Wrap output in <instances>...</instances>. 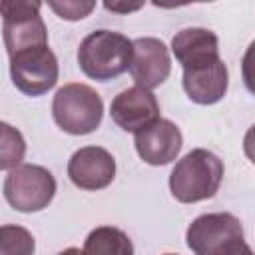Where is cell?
Segmentation results:
<instances>
[{
	"label": "cell",
	"instance_id": "6da1fadb",
	"mask_svg": "<svg viewBox=\"0 0 255 255\" xmlns=\"http://www.w3.org/2000/svg\"><path fill=\"white\" fill-rule=\"evenodd\" d=\"M223 161L209 149L195 147L175 161L169 173V191L179 203L211 199L223 181Z\"/></svg>",
	"mask_w": 255,
	"mask_h": 255
},
{
	"label": "cell",
	"instance_id": "7c38bea8",
	"mask_svg": "<svg viewBox=\"0 0 255 255\" xmlns=\"http://www.w3.org/2000/svg\"><path fill=\"white\" fill-rule=\"evenodd\" d=\"M133 145H135L137 155L145 163L167 165L173 159H177L181 145H183V135L171 120L159 118L155 124L135 133Z\"/></svg>",
	"mask_w": 255,
	"mask_h": 255
},
{
	"label": "cell",
	"instance_id": "7402d4cb",
	"mask_svg": "<svg viewBox=\"0 0 255 255\" xmlns=\"http://www.w3.org/2000/svg\"><path fill=\"white\" fill-rule=\"evenodd\" d=\"M165 255H175V253H165Z\"/></svg>",
	"mask_w": 255,
	"mask_h": 255
},
{
	"label": "cell",
	"instance_id": "8992f818",
	"mask_svg": "<svg viewBox=\"0 0 255 255\" xmlns=\"http://www.w3.org/2000/svg\"><path fill=\"white\" fill-rule=\"evenodd\" d=\"M56 195V179L52 171L36 163H24L8 171L4 177L6 201L22 213L46 209Z\"/></svg>",
	"mask_w": 255,
	"mask_h": 255
},
{
	"label": "cell",
	"instance_id": "2e32d148",
	"mask_svg": "<svg viewBox=\"0 0 255 255\" xmlns=\"http://www.w3.org/2000/svg\"><path fill=\"white\" fill-rule=\"evenodd\" d=\"M2 143H0V167L4 171H12L20 165L26 153V141L18 129L10 124H2Z\"/></svg>",
	"mask_w": 255,
	"mask_h": 255
},
{
	"label": "cell",
	"instance_id": "e0dca14e",
	"mask_svg": "<svg viewBox=\"0 0 255 255\" xmlns=\"http://www.w3.org/2000/svg\"><path fill=\"white\" fill-rule=\"evenodd\" d=\"M48 6H50L62 20L76 22V20L86 18V16L96 8V2H74V0H64V2H48Z\"/></svg>",
	"mask_w": 255,
	"mask_h": 255
},
{
	"label": "cell",
	"instance_id": "ffe728a7",
	"mask_svg": "<svg viewBox=\"0 0 255 255\" xmlns=\"http://www.w3.org/2000/svg\"><path fill=\"white\" fill-rule=\"evenodd\" d=\"M104 6L108 10H112V12H133V10H139L143 4H114V2H106Z\"/></svg>",
	"mask_w": 255,
	"mask_h": 255
},
{
	"label": "cell",
	"instance_id": "5bb4252c",
	"mask_svg": "<svg viewBox=\"0 0 255 255\" xmlns=\"http://www.w3.org/2000/svg\"><path fill=\"white\" fill-rule=\"evenodd\" d=\"M84 255H133V243L126 231L112 225L92 229L82 247Z\"/></svg>",
	"mask_w": 255,
	"mask_h": 255
},
{
	"label": "cell",
	"instance_id": "277c9868",
	"mask_svg": "<svg viewBox=\"0 0 255 255\" xmlns=\"http://www.w3.org/2000/svg\"><path fill=\"white\" fill-rule=\"evenodd\" d=\"M52 118L56 126L70 135L92 133L100 128L104 118L102 96L88 84H64L54 94Z\"/></svg>",
	"mask_w": 255,
	"mask_h": 255
},
{
	"label": "cell",
	"instance_id": "3957f363",
	"mask_svg": "<svg viewBox=\"0 0 255 255\" xmlns=\"http://www.w3.org/2000/svg\"><path fill=\"white\" fill-rule=\"evenodd\" d=\"M185 243L193 255H255L243 239V225L233 213H203L195 217Z\"/></svg>",
	"mask_w": 255,
	"mask_h": 255
},
{
	"label": "cell",
	"instance_id": "d6986e66",
	"mask_svg": "<svg viewBox=\"0 0 255 255\" xmlns=\"http://www.w3.org/2000/svg\"><path fill=\"white\" fill-rule=\"evenodd\" d=\"M243 151H245L247 159L251 163H255V124L247 129V133L243 137Z\"/></svg>",
	"mask_w": 255,
	"mask_h": 255
},
{
	"label": "cell",
	"instance_id": "ac0fdd59",
	"mask_svg": "<svg viewBox=\"0 0 255 255\" xmlns=\"http://www.w3.org/2000/svg\"><path fill=\"white\" fill-rule=\"evenodd\" d=\"M241 78L245 88L255 96V40L247 46L241 60Z\"/></svg>",
	"mask_w": 255,
	"mask_h": 255
},
{
	"label": "cell",
	"instance_id": "30bf717a",
	"mask_svg": "<svg viewBox=\"0 0 255 255\" xmlns=\"http://www.w3.org/2000/svg\"><path fill=\"white\" fill-rule=\"evenodd\" d=\"M183 90L187 98L199 106H211L223 100L229 86V72L221 56L183 68Z\"/></svg>",
	"mask_w": 255,
	"mask_h": 255
},
{
	"label": "cell",
	"instance_id": "4fadbf2b",
	"mask_svg": "<svg viewBox=\"0 0 255 255\" xmlns=\"http://www.w3.org/2000/svg\"><path fill=\"white\" fill-rule=\"evenodd\" d=\"M171 52L175 60L187 68L207 58L219 56V38L215 32L199 26L183 28L171 38Z\"/></svg>",
	"mask_w": 255,
	"mask_h": 255
},
{
	"label": "cell",
	"instance_id": "5b68a950",
	"mask_svg": "<svg viewBox=\"0 0 255 255\" xmlns=\"http://www.w3.org/2000/svg\"><path fill=\"white\" fill-rule=\"evenodd\" d=\"M40 2L32 0H4L2 12V36L8 58L38 46H48V30L40 16Z\"/></svg>",
	"mask_w": 255,
	"mask_h": 255
},
{
	"label": "cell",
	"instance_id": "8fae6325",
	"mask_svg": "<svg viewBox=\"0 0 255 255\" xmlns=\"http://www.w3.org/2000/svg\"><path fill=\"white\" fill-rule=\"evenodd\" d=\"M129 74L135 86L153 90L161 86L171 74V58L167 46L151 36L133 40V56L129 64Z\"/></svg>",
	"mask_w": 255,
	"mask_h": 255
},
{
	"label": "cell",
	"instance_id": "9a60e30c",
	"mask_svg": "<svg viewBox=\"0 0 255 255\" xmlns=\"http://www.w3.org/2000/svg\"><path fill=\"white\" fill-rule=\"evenodd\" d=\"M34 235L20 225L0 227V255H34Z\"/></svg>",
	"mask_w": 255,
	"mask_h": 255
},
{
	"label": "cell",
	"instance_id": "7a4b0ae2",
	"mask_svg": "<svg viewBox=\"0 0 255 255\" xmlns=\"http://www.w3.org/2000/svg\"><path fill=\"white\" fill-rule=\"evenodd\" d=\"M133 56V40L114 30L90 32L78 48L80 70L98 82H108L129 70Z\"/></svg>",
	"mask_w": 255,
	"mask_h": 255
},
{
	"label": "cell",
	"instance_id": "52a82bcc",
	"mask_svg": "<svg viewBox=\"0 0 255 255\" xmlns=\"http://www.w3.org/2000/svg\"><path fill=\"white\" fill-rule=\"evenodd\" d=\"M60 66L48 46L30 48L10 56V78L16 90L26 96H42L58 84Z\"/></svg>",
	"mask_w": 255,
	"mask_h": 255
},
{
	"label": "cell",
	"instance_id": "44dd1931",
	"mask_svg": "<svg viewBox=\"0 0 255 255\" xmlns=\"http://www.w3.org/2000/svg\"><path fill=\"white\" fill-rule=\"evenodd\" d=\"M58 255H84L78 247H68V249H64V251H60Z\"/></svg>",
	"mask_w": 255,
	"mask_h": 255
},
{
	"label": "cell",
	"instance_id": "ba28073f",
	"mask_svg": "<svg viewBox=\"0 0 255 255\" xmlns=\"http://www.w3.org/2000/svg\"><path fill=\"white\" fill-rule=\"evenodd\" d=\"M110 116L118 128L135 135L159 120V104L151 90L133 86L112 100Z\"/></svg>",
	"mask_w": 255,
	"mask_h": 255
},
{
	"label": "cell",
	"instance_id": "9c48e42d",
	"mask_svg": "<svg viewBox=\"0 0 255 255\" xmlns=\"http://www.w3.org/2000/svg\"><path fill=\"white\" fill-rule=\"evenodd\" d=\"M68 177L76 187L84 191H100L114 181L116 159L106 147H80L68 161Z\"/></svg>",
	"mask_w": 255,
	"mask_h": 255
}]
</instances>
